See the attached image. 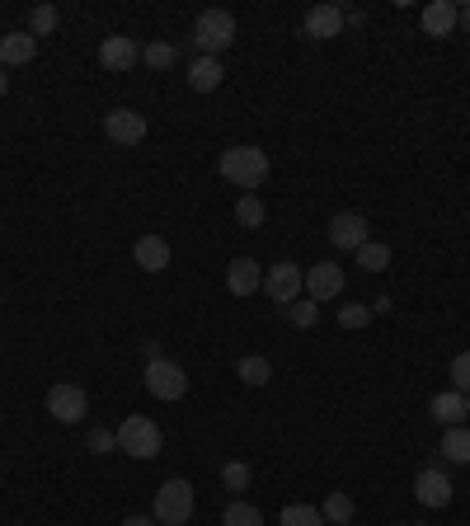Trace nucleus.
Segmentation results:
<instances>
[{"label":"nucleus","instance_id":"nucleus-13","mask_svg":"<svg viewBox=\"0 0 470 526\" xmlns=\"http://www.w3.org/2000/svg\"><path fill=\"white\" fill-rule=\"evenodd\" d=\"M301 33H306L311 43L339 38V33H344V10H339V5H315L311 15H306V24H301Z\"/></svg>","mask_w":470,"mask_h":526},{"label":"nucleus","instance_id":"nucleus-21","mask_svg":"<svg viewBox=\"0 0 470 526\" xmlns=\"http://www.w3.org/2000/svg\"><path fill=\"white\" fill-rule=\"evenodd\" d=\"M442 461L470 465V433L466 428H447V433H442Z\"/></svg>","mask_w":470,"mask_h":526},{"label":"nucleus","instance_id":"nucleus-26","mask_svg":"<svg viewBox=\"0 0 470 526\" xmlns=\"http://www.w3.org/2000/svg\"><path fill=\"white\" fill-rule=\"evenodd\" d=\"M320 512H325V522L348 526V522H353V498H348L344 489H334V494L325 498V508H320Z\"/></svg>","mask_w":470,"mask_h":526},{"label":"nucleus","instance_id":"nucleus-1","mask_svg":"<svg viewBox=\"0 0 470 526\" xmlns=\"http://www.w3.org/2000/svg\"><path fill=\"white\" fill-rule=\"evenodd\" d=\"M217 170L235 188H259L268 179V151H259V146H231V151H221Z\"/></svg>","mask_w":470,"mask_h":526},{"label":"nucleus","instance_id":"nucleus-32","mask_svg":"<svg viewBox=\"0 0 470 526\" xmlns=\"http://www.w3.org/2000/svg\"><path fill=\"white\" fill-rule=\"evenodd\" d=\"M452 390L470 395V353H456L452 357Z\"/></svg>","mask_w":470,"mask_h":526},{"label":"nucleus","instance_id":"nucleus-20","mask_svg":"<svg viewBox=\"0 0 470 526\" xmlns=\"http://www.w3.org/2000/svg\"><path fill=\"white\" fill-rule=\"evenodd\" d=\"M235 376H240L245 386H268V381H273V362H268V357H240V362H235Z\"/></svg>","mask_w":470,"mask_h":526},{"label":"nucleus","instance_id":"nucleus-23","mask_svg":"<svg viewBox=\"0 0 470 526\" xmlns=\"http://www.w3.org/2000/svg\"><path fill=\"white\" fill-rule=\"evenodd\" d=\"M278 522L282 526H325V512L311 508V503H287Z\"/></svg>","mask_w":470,"mask_h":526},{"label":"nucleus","instance_id":"nucleus-14","mask_svg":"<svg viewBox=\"0 0 470 526\" xmlns=\"http://www.w3.org/2000/svg\"><path fill=\"white\" fill-rule=\"evenodd\" d=\"M137 62H141V47L132 38H123V33H113V38L99 43V66L104 71H132Z\"/></svg>","mask_w":470,"mask_h":526},{"label":"nucleus","instance_id":"nucleus-24","mask_svg":"<svg viewBox=\"0 0 470 526\" xmlns=\"http://www.w3.org/2000/svg\"><path fill=\"white\" fill-rule=\"evenodd\" d=\"M62 15H57V5H33L29 10V33L33 38H47V33H57Z\"/></svg>","mask_w":470,"mask_h":526},{"label":"nucleus","instance_id":"nucleus-22","mask_svg":"<svg viewBox=\"0 0 470 526\" xmlns=\"http://www.w3.org/2000/svg\"><path fill=\"white\" fill-rule=\"evenodd\" d=\"M358 268H362V273H386V268H391V245L367 240V245L358 249Z\"/></svg>","mask_w":470,"mask_h":526},{"label":"nucleus","instance_id":"nucleus-8","mask_svg":"<svg viewBox=\"0 0 470 526\" xmlns=\"http://www.w3.org/2000/svg\"><path fill=\"white\" fill-rule=\"evenodd\" d=\"M104 137L113 146H141L146 141V118L132 109H109L104 113Z\"/></svg>","mask_w":470,"mask_h":526},{"label":"nucleus","instance_id":"nucleus-38","mask_svg":"<svg viewBox=\"0 0 470 526\" xmlns=\"http://www.w3.org/2000/svg\"><path fill=\"white\" fill-rule=\"evenodd\" d=\"M466 404H470V395H466Z\"/></svg>","mask_w":470,"mask_h":526},{"label":"nucleus","instance_id":"nucleus-35","mask_svg":"<svg viewBox=\"0 0 470 526\" xmlns=\"http://www.w3.org/2000/svg\"><path fill=\"white\" fill-rule=\"evenodd\" d=\"M10 90V71H5V66H0V94Z\"/></svg>","mask_w":470,"mask_h":526},{"label":"nucleus","instance_id":"nucleus-29","mask_svg":"<svg viewBox=\"0 0 470 526\" xmlns=\"http://www.w3.org/2000/svg\"><path fill=\"white\" fill-rule=\"evenodd\" d=\"M221 484H226L231 494L250 489V465H245V461H226V465H221Z\"/></svg>","mask_w":470,"mask_h":526},{"label":"nucleus","instance_id":"nucleus-36","mask_svg":"<svg viewBox=\"0 0 470 526\" xmlns=\"http://www.w3.org/2000/svg\"><path fill=\"white\" fill-rule=\"evenodd\" d=\"M461 24H466V29H470V5H466V10H461Z\"/></svg>","mask_w":470,"mask_h":526},{"label":"nucleus","instance_id":"nucleus-19","mask_svg":"<svg viewBox=\"0 0 470 526\" xmlns=\"http://www.w3.org/2000/svg\"><path fill=\"white\" fill-rule=\"evenodd\" d=\"M137 268H146V273H165V268H170V245H165L160 235H141L137 240Z\"/></svg>","mask_w":470,"mask_h":526},{"label":"nucleus","instance_id":"nucleus-33","mask_svg":"<svg viewBox=\"0 0 470 526\" xmlns=\"http://www.w3.org/2000/svg\"><path fill=\"white\" fill-rule=\"evenodd\" d=\"M90 451H94V456H109V451H118V433H109V428H94V433H90Z\"/></svg>","mask_w":470,"mask_h":526},{"label":"nucleus","instance_id":"nucleus-30","mask_svg":"<svg viewBox=\"0 0 470 526\" xmlns=\"http://www.w3.org/2000/svg\"><path fill=\"white\" fill-rule=\"evenodd\" d=\"M287 320H292L297 329H311L315 320H320V306H315V301H301V296H297V301L287 306Z\"/></svg>","mask_w":470,"mask_h":526},{"label":"nucleus","instance_id":"nucleus-12","mask_svg":"<svg viewBox=\"0 0 470 526\" xmlns=\"http://www.w3.org/2000/svg\"><path fill=\"white\" fill-rule=\"evenodd\" d=\"M419 24H423L428 38H452V33L461 29V10H456L452 0H428V5H423V15H419Z\"/></svg>","mask_w":470,"mask_h":526},{"label":"nucleus","instance_id":"nucleus-6","mask_svg":"<svg viewBox=\"0 0 470 526\" xmlns=\"http://www.w3.org/2000/svg\"><path fill=\"white\" fill-rule=\"evenodd\" d=\"M146 390L156 395V400H184L188 395V376L179 362L170 357H156V362H146Z\"/></svg>","mask_w":470,"mask_h":526},{"label":"nucleus","instance_id":"nucleus-34","mask_svg":"<svg viewBox=\"0 0 470 526\" xmlns=\"http://www.w3.org/2000/svg\"><path fill=\"white\" fill-rule=\"evenodd\" d=\"M123 526H156V517H127Z\"/></svg>","mask_w":470,"mask_h":526},{"label":"nucleus","instance_id":"nucleus-3","mask_svg":"<svg viewBox=\"0 0 470 526\" xmlns=\"http://www.w3.org/2000/svg\"><path fill=\"white\" fill-rule=\"evenodd\" d=\"M160 423H151L146 414H132L123 418V428H118V451L123 456H132V461H151V456H160Z\"/></svg>","mask_w":470,"mask_h":526},{"label":"nucleus","instance_id":"nucleus-16","mask_svg":"<svg viewBox=\"0 0 470 526\" xmlns=\"http://www.w3.org/2000/svg\"><path fill=\"white\" fill-rule=\"evenodd\" d=\"M33 57H38V38L29 29L0 38V66H29Z\"/></svg>","mask_w":470,"mask_h":526},{"label":"nucleus","instance_id":"nucleus-15","mask_svg":"<svg viewBox=\"0 0 470 526\" xmlns=\"http://www.w3.org/2000/svg\"><path fill=\"white\" fill-rule=\"evenodd\" d=\"M428 414L438 418L442 428H461V423L470 418V404H466V395H461V390H442V395H433V400H428Z\"/></svg>","mask_w":470,"mask_h":526},{"label":"nucleus","instance_id":"nucleus-37","mask_svg":"<svg viewBox=\"0 0 470 526\" xmlns=\"http://www.w3.org/2000/svg\"><path fill=\"white\" fill-rule=\"evenodd\" d=\"M395 526H409V522H395Z\"/></svg>","mask_w":470,"mask_h":526},{"label":"nucleus","instance_id":"nucleus-10","mask_svg":"<svg viewBox=\"0 0 470 526\" xmlns=\"http://www.w3.org/2000/svg\"><path fill=\"white\" fill-rule=\"evenodd\" d=\"M414 498H419L423 508H447V503H452V475L438 470V465L419 470V480H414Z\"/></svg>","mask_w":470,"mask_h":526},{"label":"nucleus","instance_id":"nucleus-17","mask_svg":"<svg viewBox=\"0 0 470 526\" xmlns=\"http://www.w3.org/2000/svg\"><path fill=\"white\" fill-rule=\"evenodd\" d=\"M226 287H231V296H254L259 287H264L259 263H254V259H235L231 268H226Z\"/></svg>","mask_w":470,"mask_h":526},{"label":"nucleus","instance_id":"nucleus-4","mask_svg":"<svg viewBox=\"0 0 470 526\" xmlns=\"http://www.w3.org/2000/svg\"><path fill=\"white\" fill-rule=\"evenodd\" d=\"M188 517H193V484L165 480L156 489V526H188Z\"/></svg>","mask_w":470,"mask_h":526},{"label":"nucleus","instance_id":"nucleus-7","mask_svg":"<svg viewBox=\"0 0 470 526\" xmlns=\"http://www.w3.org/2000/svg\"><path fill=\"white\" fill-rule=\"evenodd\" d=\"M47 414L57 418V423H80V418L90 414V395H85V386H71V381L52 386L47 390Z\"/></svg>","mask_w":470,"mask_h":526},{"label":"nucleus","instance_id":"nucleus-5","mask_svg":"<svg viewBox=\"0 0 470 526\" xmlns=\"http://www.w3.org/2000/svg\"><path fill=\"white\" fill-rule=\"evenodd\" d=\"M301 292H306V268H297L292 259L273 263V268L264 273V296L273 301V306H282V310H287V306H292V301H297Z\"/></svg>","mask_w":470,"mask_h":526},{"label":"nucleus","instance_id":"nucleus-11","mask_svg":"<svg viewBox=\"0 0 470 526\" xmlns=\"http://www.w3.org/2000/svg\"><path fill=\"white\" fill-rule=\"evenodd\" d=\"M306 292H311L315 306H320V301H334V296L344 292V268H339V263H311V268H306Z\"/></svg>","mask_w":470,"mask_h":526},{"label":"nucleus","instance_id":"nucleus-9","mask_svg":"<svg viewBox=\"0 0 470 526\" xmlns=\"http://www.w3.org/2000/svg\"><path fill=\"white\" fill-rule=\"evenodd\" d=\"M367 240H372V231H367V217H362V212H339V217L329 221V245L334 249H353V254H358Z\"/></svg>","mask_w":470,"mask_h":526},{"label":"nucleus","instance_id":"nucleus-18","mask_svg":"<svg viewBox=\"0 0 470 526\" xmlns=\"http://www.w3.org/2000/svg\"><path fill=\"white\" fill-rule=\"evenodd\" d=\"M221 76H226V71H221L217 57H193V66H188V90H193V94H212L221 85Z\"/></svg>","mask_w":470,"mask_h":526},{"label":"nucleus","instance_id":"nucleus-31","mask_svg":"<svg viewBox=\"0 0 470 526\" xmlns=\"http://www.w3.org/2000/svg\"><path fill=\"white\" fill-rule=\"evenodd\" d=\"M339 325L344 329H367L372 325V306H344L339 310Z\"/></svg>","mask_w":470,"mask_h":526},{"label":"nucleus","instance_id":"nucleus-28","mask_svg":"<svg viewBox=\"0 0 470 526\" xmlns=\"http://www.w3.org/2000/svg\"><path fill=\"white\" fill-rule=\"evenodd\" d=\"M174 57H179V52H174L170 43H151V47H141V62L151 66V71H170Z\"/></svg>","mask_w":470,"mask_h":526},{"label":"nucleus","instance_id":"nucleus-25","mask_svg":"<svg viewBox=\"0 0 470 526\" xmlns=\"http://www.w3.org/2000/svg\"><path fill=\"white\" fill-rule=\"evenodd\" d=\"M264 202L254 198V193H245V198H235V221L245 226V231H254V226H264Z\"/></svg>","mask_w":470,"mask_h":526},{"label":"nucleus","instance_id":"nucleus-2","mask_svg":"<svg viewBox=\"0 0 470 526\" xmlns=\"http://www.w3.org/2000/svg\"><path fill=\"white\" fill-rule=\"evenodd\" d=\"M235 43V15L226 10H203V15L193 19V47H198V57H217Z\"/></svg>","mask_w":470,"mask_h":526},{"label":"nucleus","instance_id":"nucleus-27","mask_svg":"<svg viewBox=\"0 0 470 526\" xmlns=\"http://www.w3.org/2000/svg\"><path fill=\"white\" fill-rule=\"evenodd\" d=\"M221 526H264V512L250 508V503H231L221 512Z\"/></svg>","mask_w":470,"mask_h":526}]
</instances>
